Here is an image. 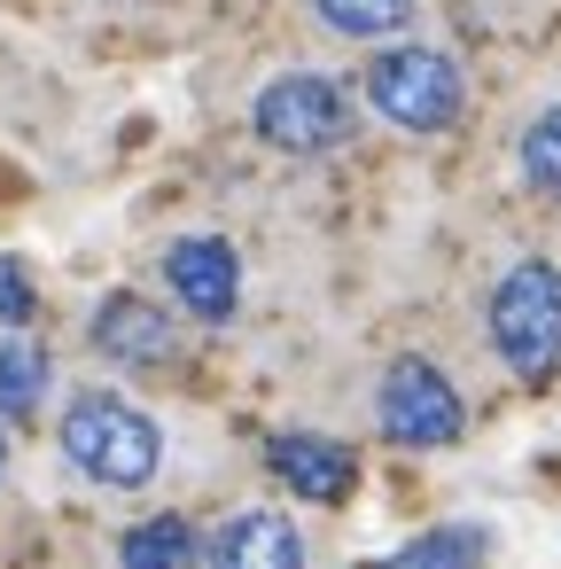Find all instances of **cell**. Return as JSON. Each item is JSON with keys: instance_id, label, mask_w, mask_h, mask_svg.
<instances>
[{"instance_id": "obj_1", "label": "cell", "mask_w": 561, "mask_h": 569, "mask_svg": "<svg viewBox=\"0 0 561 569\" xmlns=\"http://www.w3.org/2000/svg\"><path fill=\"white\" fill-rule=\"evenodd\" d=\"M63 460L87 476V483H110V491H141L157 468H164V437L141 406L110 398V390H79L63 406Z\"/></svg>"}, {"instance_id": "obj_2", "label": "cell", "mask_w": 561, "mask_h": 569, "mask_svg": "<svg viewBox=\"0 0 561 569\" xmlns=\"http://www.w3.org/2000/svg\"><path fill=\"white\" fill-rule=\"evenodd\" d=\"M491 351L522 382H553L561 375V273L545 258L507 266V281L491 289Z\"/></svg>"}, {"instance_id": "obj_3", "label": "cell", "mask_w": 561, "mask_h": 569, "mask_svg": "<svg viewBox=\"0 0 561 569\" xmlns=\"http://www.w3.org/2000/svg\"><path fill=\"white\" fill-rule=\"evenodd\" d=\"M367 102L398 126V133H444L468 102L460 63L444 48H390L367 63Z\"/></svg>"}, {"instance_id": "obj_4", "label": "cell", "mask_w": 561, "mask_h": 569, "mask_svg": "<svg viewBox=\"0 0 561 569\" xmlns=\"http://www.w3.org/2000/svg\"><path fill=\"white\" fill-rule=\"evenodd\" d=\"M250 126H258V141L281 149V157H328V149H343V133H351V94H343L335 79H320V71H289V79H273V87L258 94Z\"/></svg>"}, {"instance_id": "obj_5", "label": "cell", "mask_w": 561, "mask_h": 569, "mask_svg": "<svg viewBox=\"0 0 561 569\" xmlns=\"http://www.w3.org/2000/svg\"><path fill=\"white\" fill-rule=\"evenodd\" d=\"M374 421H382L390 445L437 452V445H452V437L468 429V406H460V390H452L429 359H390V375H382V390H374Z\"/></svg>"}, {"instance_id": "obj_6", "label": "cell", "mask_w": 561, "mask_h": 569, "mask_svg": "<svg viewBox=\"0 0 561 569\" xmlns=\"http://www.w3.org/2000/svg\"><path fill=\"white\" fill-rule=\"evenodd\" d=\"M94 351L118 359V367H172V359H180V328H172V312H157L149 297L118 289V297L94 305Z\"/></svg>"}, {"instance_id": "obj_7", "label": "cell", "mask_w": 561, "mask_h": 569, "mask_svg": "<svg viewBox=\"0 0 561 569\" xmlns=\"http://www.w3.org/2000/svg\"><path fill=\"white\" fill-rule=\"evenodd\" d=\"M164 273H172V297H180L196 320H227L234 297H242V258H234V242H219V234L172 242V250H164Z\"/></svg>"}, {"instance_id": "obj_8", "label": "cell", "mask_w": 561, "mask_h": 569, "mask_svg": "<svg viewBox=\"0 0 561 569\" xmlns=\"http://www.w3.org/2000/svg\"><path fill=\"white\" fill-rule=\"evenodd\" d=\"M266 460H273V476H281L297 499H312V507H335V499H351V483H359V460H351V445H335V437H312V429H297V437H273V445H266Z\"/></svg>"}, {"instance_id": "obj_9", "label": "cell", "mask_w": 561, "mask_h": 569, "mask_svg": "<svg viewBox=\"0 0 561 569\" xmlns=\"http://www.w3.org/2000/svg\"><path fill=\"white\" fill-rule=\"evenodd\" d=\"M211 569H304V538H297L289 515L250 507V515L219 522V538H211Z\"/></svg>"}, {"instance_id": "obj_10", "label": "cell", "mask_w": 561, "mask_h": 569, "mask_svg": "<svg viewBox=\"0 0 561 569\" xmlns=\"http://www.w3.org/2000/svg\"><path fill=\"white\" fill-rule=\"evenodd\" d=\"M48 382H56V367H48V351L32 336L0 343V421H32L48 406Z\"/></svg>"}, {"instance_id": "obj_11", "label": "cell", "mask_w": 561, "mask_h": 569, "mask_svg": "<svg viewBox=\"0 0 561 569\" xmlns=\"http://www.w3.org/2000/svg\"><path fill=\"white\" fill-rule=\"evenodd\" d=\"M118 569H196V522L188 515H149L126 530Z\"/></svg>"}, {"instance_id": "obj_12", "label": "cell", "mask_w": 561, "mask_h": 569, "mask_svg": "<svg viewBox=\"0 0 561 569\" xmlns=\"http://www.w3.org/2000/svg\"><path fill=\"white\" fill-rule=\"evenodd\" d=\"M483 553H491L483 522H437L398 553V569H483Z\"/></svg>"}, {"instance_id": "obj_13", "label": "cell", "mask_w": 561, "mask_h": 569, "mask_svg": "<svg viewBox=\"0 0 561 569\" xmlns=\"http://www.w3.org/2000/svg\"><path fill=\"white\" fill-rule=\"evenodd\" d=\"M320 24L343 32V40H390L405 17H413V0H312Z\"/></svg>"}, {"instance_id": "obj_14", "label": "cell", "mask_w": 561, "mask_h": 569, "mask_svg": "<svg viewBox=\"0 0 561 569\" xmlns=\"http://www.w3.org/2000/svg\"><path fill=\"white\" fill-rule=\"evenodd\" d=\"M522 180H530L545 203H561V110H538V118L522 126Z\"/></svg>"}, {"instance_id": "obj_15", "label": "cell", "mask_w": 561, "mask_h": 569, "mask_svg": "<svg viewBox=\"0 0 561 569\" xmlns=\"http://www.w3.org/2000/svg\"><path fill=\"white\" fill-rule=\"evenodd\" d=\"M32 312H40V297H32L24 266H17V258H0V320H9V328H24Z\"/></svg>"}, {"instance_id": "obj_16", "label": "cell", "mask_w": 561, "mask_h": 569, "mask_svg": "<svg viewBox=\"0 0 561 569\" xmlns=\"http://www.w3.org/2000/svg\"><path fill=\"white\" fill-rule=\"evenodd\" d=\"M0 476H9V437H0Z\"/></svg>"}]
</instances>
